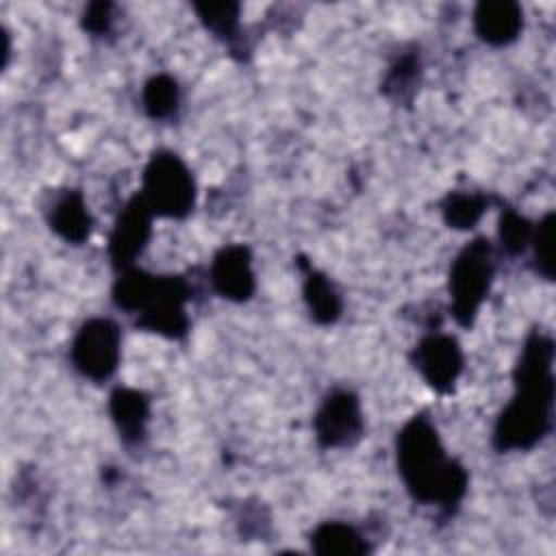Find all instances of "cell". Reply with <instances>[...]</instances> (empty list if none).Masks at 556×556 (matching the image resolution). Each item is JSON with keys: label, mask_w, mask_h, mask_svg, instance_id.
Instances as JSON below:
<instances>
[{"label": "cell", "mask_w": 556, "mask_h": 556, "mask_svg": "<svg viewBox=\"0 0 556 556\" xmlns=\"http://www.w3.org/2000/svg\"><path fill=\"white\" fill-rule=\"evenodd\" d=\"M554 211L545 213L534 226L530 237V250H532V263L539 276L545 280H554Z\"/></svg>", "instance_id": "44dd1931"}, {"label": "cell", "mask_w": 556, "mask_h": 556, "mask_svg": "<svg viewBox=\"0 0 556 556\" xmlns=\"http://www.w3.org/2000/svg\"><path fill=\"white\" fill-rule=\"evenodd\" d=\"M315 441L321 450L354 447L365 432L361 397L352 389H332L313 415Z\"/></svg>", "instance_id": "52a82bcc"}, {"label": "cell", "mask_w": 556, "mask_h": 556, "mask_svg": "<svg viewBox=\"0 0 556 556\" xmlns=\"http://www.w3.org/2000/svg\"><path fill=\"white\" fill-rule=\"evenodd\" d=\"M191 300V285L178 274H156L154 282L135 315V326L165 339H185L191 319L187 302Z\"/></svg>", "instance_id": "5b68a950"}, {"label": "cell", "mask_w": 556, "mask_h": 556, "mask_svg": "<svg viewBox=\"0 0 556 556\" xmlns=\"http://www.w3.org/2000/svg\"><path fill=\"white\" fill-rule=\"evenodd\" d=\"M193 9L206 30H211L219 41L235 48V41L241 30V7L237 2H195Z\"/></svg>", "instance_id": "d6986e66"}, {"label": "cell", "mask_w": 556, "mask_h": 556, "mask_svg": "<svg viewBox=\"0 0 556 556\" xmlns=\"http://www.w3.org/2000/svg\"><path fill=\"white\" fill-rule=\"evenodd\" d=\"M530 237H532L530 219L517 213L513 206H502L500 226H497V239L502 250L510 256L523 254L530 245Z\"/></svg>", "instance_id": "ffe728a7"}, {"label": "cell", "mask_w": 556, "mask_h": 556, "mask_svg": "<svg viewBox=\"0 0 556 556\" xmlns=\"http://www.w3.org/2000/svg\"><path fill=\"white\" fill-rule=\"evenodd\" d=\"M395 463L406 493L441 517H454L469 489L467 467L452 458L428 413L413 415L395 437Z\"/></svg>", "instance_id": "7a4b0ae2"}, {"label": "cell", "mask_w": 556, "mask_h": 556, "mask_svg": "<svg viewBox=\"0 0 556 556\" xmlns=\"http://www.w3.org/2000/svg\"><path fill=\"white\" fill-rule=\"evenodd\" d=\"M50 230L61 237L65 243L80 245L89 239L93 228V217L85 202L80 189H63L52 198V204L46 211Z\"/></svg>", "instance_id": "7c38bea8"}, {"label": "cell", "mask_w": 556, "mask_h": 556, "mask_svg": "<svg viewBox=\"0 0 556 556\" xmlns=\"http://www.w3.org/2000/svg\"><path fill=\"white\" fill-rule=\"evenodd\" d=\"M208 280L217 295L230 302H248L256 291L252 252L243 243L222 245L211 261Z\"/></svg>", "instance_id": "30bf717a"}, {"label": "cell", "mask_w": 556, "mask_h": 556, "mask_svg": "<svg viewBox=\"0 0 556 556\" xmlns=\"http://www.w3.org/2000/svg\"><path fill=\"white\" fill-rule=\"evenodd\" d=\"M421 80V63L415 50L402 52L387 70L382 78V93L397 104H408Z\"/></svg>", "instance_id": "e0dca14e"}, {"label": "cell", "mask_w": 556, "mask_h": 556, "mask_svg": "<svg viewBox=\"0 0 556 556\" xmlns=\"http://www.w3.org/2000/svg\"><path fill=\"white\" fill-rule=\"evenodd\" d=\"M311 552L317 556H367L371 554L369 539L352 523L330 519L317 523L308 534Z\"/></svg>", "instance_id": "9a60e30c"}, {"label": "cell", "mask_w": 556, "mask_h": 556, "mask_svg": "<svg viewBox=\"0 0 556 556\" xmlns=\"http://www.w3.org/2000/svg\"><path fill=\"white\" fill-rule=\"evenodd\" d=\"M154 213L141 193L128 198L109 232V258L115 271L132 267L152 237Z\"/></svg>", "instance_id": "9c48e42d"}, {"label": "cell", "mask_w": 556, "mask_h": 556, "mask_svg": "<svg viewBox=\"0 0 556 556\" xmlns=\"http://www.w3.org/2000/svg\"><path fill=\"white\" fill-rule=\"evenodd\" d=\"M523 28V11L513 0H484L473 9V30L489 46L513 43Z\"/></svg>", "instance_id": "4fadbf2b"}, {"label": "cell", "mask_w": 556, "mask_h": 556, "mask_svg": "<svg viewBox=\"0 0 556 556\" xmlns=\"http://www.w3.org/2000/svg\"><path fill=\"white\" fill-rule=\"evenodd\" d=\"M113 4L111 2H91L85 7L80 24L93 37H104L111 33L113 26Z\"/></svg>", "instance_id": "7402d4cb"}, {"label": "cell", "mask_w": 556, "mask_h": 556, "mask_svg": "<svg viewBox=\"0 0 556 556\" xmlns=\"http://www.w3.org/2000/svg\"><path fill=\"white\" fill-rule=\"evenodd\" d=\"M491 198L480 191H450L441 202L443 222L452 230H471L489 211Z\"/></svg>", "instance_id": "2e32d148"}, {"label": "cell", "mask_w": 556, "mask_h": 556, "mask_svg": "<svg viewBox=\"0 0 556 556\" xmlns=\"http://www.w3.org/2000/svg\"><path fill=\"white\" fill-rule=\"evenodd\" d=\"M410 363L432 391L447 395L465 369V354L456 337L432 330L415 343Z\"/></svg>", "instance_id": "ba28073f"}, {"label": "cell", "mask_w": 556, "mask_h": 556, "mask_svg": "<svg viewBox=\"0 0 556 556\" xmlns=\"http://www.w3.org/2000/svg\"><path fill=\"white\" fill-rule=\"evenodd\" d=\"M495 278V252L486 237L471 239L452 261L447 274L450 313L463 328H471Z\"/></svg>", "instance_id": "3957f363"}, {"label": "cell", "mask_w": 556, "mask_h": 556, "mask_svg": "<svg viewBox=\"0 0 556 556\" xmlns=\"http://www.w3.org/2000/svg\"><path fill=\"white\" fill-rule=\"evenodd\" d=\"M122 358V328L111 317L85 319L72 343V367L91 382H106L119 367Z\"/></svg>", "instance_id": "8992f818"}, {"label": "cell", "mask_w": 556, "mask_h": 556, "mask_svg": "<svg viewBox=\"0 0 556 556\" xmlns=\"http://www.w3.org/2000/svg\"><path fill=\"white\" fill-rule=\"evenodd\" d=\"M298 267L304 271L302 298L308 315L319 326H332L343 313V298L334 282L319 269H315L304 256H298Z\"/></svg>", "instance_id": "5bb4252c"}, {"label": "cell", "mask_w": 556, "mask_h": 556, "mask_svg": "<svg viewBox=\"0 0 556 556\" xmlns=\"http://www.w3.org/2000/svg\"><path fill=\"white\" fill-rule=\"evenodd\" d=\"M515 393L497 415L493 426V447L497 452H528L552 430L554 419V341L541 330H532L513 369Z\"/></svg>", "instance_id": "6da1fadb"}, {"label": "cell", "mask_w": 556, "mask_h": 556, "mask_svg": "<svg viewBox=\"0 0 556 556\" xmlns=\"http://www.w3.org/2000/svg\"><path fill=\"white\" fill-rule=\"evenodd\" d=\"M141 106L152 119H169L180 106V87L172 74H154L143 83Z\"/></svg>", "instance_id": "ac0fdd59"}, {"label": "cell", "mask_w": 556, "mask_h": 556, "mask_svg": "<svg viewBox=\"0 0 556 556\" xmlns=\"http://www.w3.org/2000/svg\"><path fill=\"white\" fill-rule=\"evenodd\" d=\"M150 395L132 387H115L109 395L111 421L126 447L143 445L150 424Z\"/></svg>", "instance_id": "8fae6325"}, {"label": "cell", "mask_w": 556, "mask_h": 556, "mask_svg": "<svg viewBox=\"0 0 556 556\" xmlns=\"http://www.w3.org/2000/svg\"><path fill=\"white\" fill-rule=\"evenodd\" d=\"M139 193L154 217L185 219L195 204V180L176 152L156 150L143 167Z\"/></svg>", "instance_id": "277c9868"}]
</instances>
